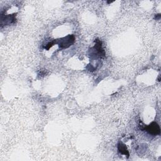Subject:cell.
Segmentation results:
<instances>
[{"mask_svg":"<svg viewBox=\"0 0 161 161\" xmlns=\"http://www.w3.org/2000/svg\"><path fill=\"white\" fill-rule=\"evenodd\" d=\"M75 40L74 35H68L66 37L60 39L59 43V46L61 49L68 48L70 45H71Z\"/></svg>","mask_w":161,"mask_h":161,"instance_id":"cell-1","label":"cell"},{"mask_svg":"<svg viewBox=\"0 0 161 161\" xmlns=\"http://www.w3.org/2000/svg\"><path fill=\"white\" fill-rule=\"evenodd\" d=\"M118 149L119 152L122 154L127 155V157L129 156V152L127 149V147H126L125 144L122 143H119L118 145Z\"/></svg>","mask_w":161,"mask_h":161,"instance_id":"cell-4","label":"cell"},{"mask_svg":"<svg viewBox=\"0 0 161 161\" xmlns=\"http://www.w3.org/2000/svg\"><path fill=\"white\" fill-rule=\"evenodd\" d=\"M144 129L147 130L150 134H152L153 135H159L160 133L159 126L156 122H152L148 127H145Z\"/></svg>","mask_w":161,"mask_h":161,"instance_id":"cell-2","label":"cell"},{"mask_svg":"<svg viewBox=\"0 0 161 161\" xmlns=\"http://www.w3.org/2000/svg\"><path fill=\"white\" fill-rule=\"evenodd\" d=\"M54 44V42H51V43H49V44H48L47 45H46V47H45V49H47V50H49L50 47H52V45Z\"/></svg>","mask_w":161,"mask_h":161,"instance_id":"cell-5","label":"cell"},{"mask_svg":"<svg viewBox=\"0 0 161 161\" xmlns=\"http://www.w3.org/2000/svg\"><path fill=\"white\" fill-rule=\"evenodd\" d=\"M96 42V45L94 46V49H95V51H96V53L98 54L99 55L100 57H104V55H105V53H104V51L103 50V49H102V42H101L99 40H96L95 41Z\"/></svg>","mask_w":161,"mask_h":161,"instance_id":"cell-3","label":"cell"}]
</instances>
